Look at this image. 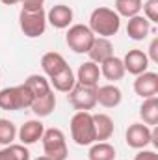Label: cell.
I'll return each mask as SVG.
<instances>
[{"label":"cell","instance_id":"obj_1","mask_svg":"<svg viewBox=\"0 0 158 160\" xmlns=\"http://www.w3.org/2000/svg\"><path fill=\"white\" fill-rule=\"evenodd\" d=\"M121 28V17L116 13V9L106 8V6H99L91 11L89 15V30L97 36V38H114Z\"/></svg>","mask_w":158,"mask_h":160},{"label":"cell","instance_id":"obj_2","mask_svg":"<svg viewBox=\"0 0 158 160\" xmlns=\"http://www.w3.org/2000/svg\"><path fill=\"white\" fill-rule=\"evenodd\" d=\"M32 102H34V95L30 93V89L24 84L0 89V108L2 110L17 112V110L30 108Z\"/></svg>","mask_w":158,"mask_h":160},{"label":"cell","instance_id":"obj_3","mask_svg":"<svg viewBox=\"0 0 158 160\" xmlns=\"http://www.w3.org/2000/svg\"><path fill=\"white\" fill-rule=\"evenodd\" d=\"M71 138L75 140L77 145H91L95 143V123L91 112H77L71 118Z\"/></svg>","mask_w":158,"mask_h":160},{"label":"cell","instance_id":"obj_4","mask_svg":"<svg viewBox=\"0 0 158 160\" xmlns=\"http://www.w3.org/2000/svg\"><path fill=\"white\" fill-rule=\"evenodd\" d=\"M43 153L45 157L50 160H67L69 157V149H67V140H65V134L52 127V128H45L43 132Z\"/></svg>","mask_w":158,"mask_h":160},{"label":"cell","instance_id":"obj_5","mask_svg":"<svg viewBox=\"0 0 158 160\" xmlns=\"http://www.w3.org/2000/svg\"><path fill=\"white\" fill-rule=\"evenodd\" d=\"M47 11L41 9H21L19 13V26L22 30V34L30 39L41 38L47 30Z\"/></svg>","mask_w":158,"mask_h":160},{"label":"cell","instance_id":"obj_6","mask_svg":"<svg viewBox=\"0 0 158 160\" xmlns=\"http://www.w3.org/2000/svg\"><path fill=\"white\" fill-rule=\"evenodd\" d=\"M95 34L89 30V26L86 24H71L67 28V34H65V43L67 47L77 52V54H87L91 43L95 41Z\"/></svg>","mask_w":158,"mask_h":160},{"label":"cell","instance_id":"obj_7","mask_svg":"<svg viewBox=\"0 0 158 160\" xmlns=\"http://www.w3.org/2000/svg\"><path fill=\"white\" fill-rule=\"evenodd\" d=\"M69 102L77 112H89L97 106V86L77 84L69 91Z\"/></svg>","mask_w":158,"mask_h":160},{"label":"cell","instance_id":"obj_8","mask_svg":"<svg viewBox=\"0 0 158 160\" xmlns=\"http://www.w3.org/2000/svg\"><path fill=\"white\" fill-rule=\"evenodd\" d=\"M153 140V128L147 127L145 123H132L128 128H126V134H125V142L128 147L132 149H145Z\"/></svg>","mask_w":158,"mask_h":160},{"label":"cell","instance_id":"obj_9","mask_svg":"<svg viewBox=\"0 0 158 160\" xmlns=\"http://www.w3.org/2000/svg\"><path fill=\"white\" fill-rule=\"evenodd\" d=\"M73 9L65 4H56L47 11V22L50 26H54L56 30H65L73 24Z\"/></svg>","mask_w":158,"mask_h":160},{"label":"cell","instance_id":"obj_10","mask_svg":"<svg viewBox=\"0 0 158 160\" xmlns=\"http://www.w3.org/2000/svg\"><path fill=\"white\" fill-rule=\"evenodd\" d=\"M149 58H147V52L140 50V48H132L125 54L123 58V65H125V73H130L134 77L145 73L149 69Z\"/></svg>","mask_w":158,"mask_h":160},{"label":"cell","instance_id":"obj_11","mask_svg":"<svg viewBox=\"0 0 158 160\" xmlns=\"http://www.w3.org/2000/svg\"><path fill=\"white\" fill-rule=\"evenodd\" d=\"M134 91L141 99L156 97L158 95V73L145 71V73L138 75L136 80H134Z\"/></svg>","mask_w":158,"mask_h":160},{"label":"cell","instance_id":"obj_12","mask_svg":"<svg viewBox=\"0 0 158 160\" xmlns=\"http://www.w3.org/2000/svg\"><path fill=\"white\" fill-rule=\"evenodd\" d=\"M43 132H45V125L39 119H30L24 125H21V128L17 130V136L22 145H34L43 138Z\"/></svg>","mask_w":158,"mask_h":160},{"label":"cell","instance_id":"obj_13","mask_svg":"<svg viewBox=\"0 0 158 160\" xmlns=\"http://www.w3.org/2000/svg\"><path fill=\"white\" fill-rule=\"evenodd\" d=\"M123 101V93L116 84H104L97 86V104L104 108H116Z\"/></svg>","mask_w":158,"mask_h":160},{"label":"cell","instance_id":"obj_14","mask_svg":"<svg viewBox=\"0 0 158 160\" xmlns=\"http://www.w3.org/2000/svg\"><path fill=\"white\" fill-rule=\"evenodd\" d=\"M87 56H89V62L101 65L104 60H108V58L114 56V45H112V41L106 39V38H95V41L91 43V47L87 50Z\"/></svg>","mask_w":158,"mask_h":160},{"label":"cell","instance_id":"obj_15","mask_svg":"<svg viewBox=\"0 0 158 160\" xmlns=\"http://www.w3.org/2000/svg\"><path fill=\"white\" fill-rule=\"evenodd\" d=\"M67 67V62H65V58L60 54V52H47V54H43L41 56V69H43V73L48 77V78H52V77H56L58 73H62L63 69Z\"/></svg>","mask_w":158,"mask_h":160},{"label":"cell","instance_id":"obj_16","mask_svg":"<svg viewBox=\"0 0 158 160\" xmlns=\"http://www.w3.org/2000/svg\"><path fill=\"white\" fill-rule=\"evenodd\" d=\"M151 34V22L143 15L130 17L126 22V36L134 41H143Z\"/></svg>","mask_w":158,"mask_h":160},{"label":"cell","instance_id":"obj_17","mask_svg":"<svg viewBox=\"0 0 158 160\" xmlns=\"http://www.w3.org/2000/svg\"><path fill=\"white\" fill-rule=\"evenodd\" d=\"M77 84H84V86H99V78H101V69L97 63L93 62H84L80 63L78 71H77Z\"/></svg>","mask_w":158,"mask_h":160},{"label":"cell","instance_id":"obj_18","mask_svg":"<svg viewBox=\"0 0 158 160\" xmlns=\"http://www.w3.org/2000/svg\"><path fill=\"white\" fill-rule=\"evenodd\" d=\"M95 123V140L97 142H108L114 136V119L108 114H93Z\"/></svg>","mask_w":158,"mask_h":160},{"label":"cell","instance_id":"obj_19","mask_svg":"<svg viewBox=\"0 0 158 160\" xmlns=\"http://www.w3.org/2000/svg\"><path fill=\"white\" fill-rule=\"evenodd\" d=\"M101 77H104L110 82H117L125 77V65H123V60L117 56H112L108 60H104L101 63Z\"/></svg>","mask_w":158,"mask_h":160},{"label":"cell","instance_id":"obj_20","mask_svg":"<svg viewBox=\"0 0 158 160\" xmlns=\"http://www.w3.org/2000/svg\"><path fill=\"white\" fill-rule=\"evenodd\" d=\"M48 80H50V88H54V91H60V93H69L77 86V77H75V73L69 65L62 73H58L56 77H52Z\"/></svg>","mask_w":158,"mask_h":160},{"label":"cell","instance_id":"obj_21","mask_svg":"<svg viewBox=\"0 0 158 160\" xmlns=\"http://www.w3.org/2000/svg\"><path fill=\"white\" fill-rule=\"evenodd\" d=\"M54 108H56V95H54V89H50V91L45 93L43 97L34 99V102H32V106H30V110H32L37 118H47V116H50V114L54 112Z\"/></svg>","mask_w":158,"mask_h":160},{"label":"cell","instance_id":"obj_22","mask_svg":"<svg viewBox=\"0 0 158 160\" xmlns=\"http://www.w3.org/2000/svg\"><path fill=\"white\" fill-rule=\"evenodd\" d=\"M140 118L147 127H156L158 125V97L143 99L140 106Z\"/></svg>","mask_w":158,"mask_h":160},{"label":"cell","instance_id":"obj_23","mask_svg":"<svg viewBox=\"0 0 158 160\" xmlns=\"http://www.w3.org/2000/svg\"><path fill=\"white\" fill-rule=\"evenodd\" d=\"M89 160H116V147L108 142H95L87 153Z\"/></svg>","mask_w":158,"mask_h":160},{"label":"cell","instance_id":"obj_24","mask_svg":"<svg viewBox=\"0 0 158 160\" xmlns=\"http://www.w3.org/2000/svg\"><path fill=\"white\" fill-rule=\"evenodd\" d=\"M24 86L30 89V93L34 95V99L43 97L45 93H48V91L52 89L48 78H47V77H43V75H30L28 78L24 80Z\"/></svg>","mask_w":158,"mask_h":160},{"label":"cell","instance_id":"obj_25","mask_svg":"<svg viewBox=\"0 0 158 160\" xmlns=\"http://www.w3.org/2000/svg\"><path fill=\"white\" fill-rule=\"evenodd\" d=\"M0 160H30V151L22 143H9L0 149Z\"/></svg>","mask_w":158,"mask_h":160},{"label":"cell","instance_id":"obj_26","mask_svg":"<svg viewBox=\"0 0 158 160\" xmlns=\"http://www.w3.org/2000/svg\"><path fill=\"white\" fill-rule=\"evenodd\" d=\"M143 0H116V13L119 17L130 19L141 13Z\"/></svg>","mask_w":158,"mask_h":160},{"label":"cell","instance_id":"obj_27","mask_svg":"<svg viewBox=\"0 0 158 160\" xmlns=\"http://www.w3.org/2000/svg\"><path fill=\"white\" fill-rule=\"evenodd\" d=\"M17 138V127L9 119H0V145H9Z\"/></svg>","mask_w":158,"mask_h":160},{"label":"cell","instance_id":"obj_28","mask_svg":"<svg viewBox=\"0 0 158 160\" xmlns=\"http://www.w3.org/2000/svg\"><path fill=\"white\" fill-rule=\"evenodd\" d=\"M141 9H143V17L151 24H156L158 22V0H145Z\"/></svg>","mask_w":158,"mask_h":160},{"label":"cell","instance_id":"obj_29","mask_svg":"<svg viewBox=\"0 0 158 160\" xmlns=\"http://www.w3.org/2000/svg\"><path fill=\"white\" fill-rule=\"evenodd\" d=\"M134 160H158V155L156 151H151V149H140Z\"/></svg>","mask_w":158,"mask_h":160},{"label":"cell","instance_id":"obj_30","mask_svg":"<svg viewBox=\"0 0 158 160\" xmlns=\"http://www.w3.org/2000/svg\"><path fill=\"white\" fill-rule=\"evenodd\" d=\"M147 58H149V62H153V63H158V38L151 41V47H149V54H147Z\"/></svg>","mask_w":158,"mask_h":160},{"label":"cell","instance_id":"obj_31","mask_svg":"<svg viewBox=\"0 0 158 160\" xmlns=\"http://www.w3.org/2000/svg\"><path fill=\"white\" fill-rule=\"evenodd\" d=\"M21 4H22V9H41L43 8V4H45V0H21Z\"/></svg>","mask_w":158,"mask_h":160},{"label":"cell","instance_id":"obj_32","mask_svg":"<svg viewBox=\"0 0 158 160\" xmlns=\"http://www.w3.org/2000/svg\"><path fill=\"white\" fill-rule=\"evenodd\" d=\"M2 4H6V6H15V4H19L21 0H0Z\"/></svg>","mask_w":158,"mask_h":160},{"label":"cell","instance_id":"obj_33","mask_svg":"<svg viewBox=\"0 0 158 160\" xmlns=\"http://www.w3.org/2000/svg\"><path fill=\"white\" fill-rule=\"evenodd\" d=\"M34 160H50V158H47V157L43 155V157H37V158H34Z\"/></svg>","mask_w":158,"mask_h":160}]
</instances>
